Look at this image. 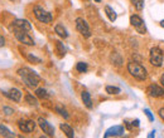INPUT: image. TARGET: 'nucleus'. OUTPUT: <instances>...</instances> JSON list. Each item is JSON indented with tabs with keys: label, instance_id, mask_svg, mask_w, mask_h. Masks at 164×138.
<instances>
[{
	"label": "nucleus",
	"instance_id": "1",
	"mask_svg": "<svg viewBox=\"0 0 164 138\" xmlns=\"http://www.w3.org/2000/svg\"><path fill=\"white\" fill-rule=\"evenodd\" d=\"M18 74L20 76V78L23 79V83H25V86L29 88H35L40 82V77L38 74L27 67L18 69Z\"/></svg>",
	"mask_w": 164,
	"mask_h": 138
},
{
	"label": "nucleus",
	"instance_id": "2",
	"mask_svg": "<svg viewBox=\"0 0 164 138\" xmlns=\"http://www.w3.org/2000/svg\"><path fill=\"white\" fill-rule=\"evenodd\" d=\"M128 72L130 73V76H133L135 79H138V81H145V79L148 78V72L146 69L143 67L140 63L138 62H129L128 63Z\"/></svg>",
	"mask_w": 164,
	"mask_h": 138
},
{
	"label": "nucleus",
	"instance_id": "3",
	"mask_svg": "<svg viewBox=\"0 0 164 138\" xmlns=\"http://www.w3.org/2000/svg\"><path fill=\"white\" fill-rule=\"evenodd\" d=\"M149 60H150V64L153 67H157V68H160L163 65V62H164V55H163V52L160 48L154 46L150 49V54H149Z\"/></svg>",
	"mask_w": 164,
	"mask_h": 138
},
{
	"label": "nucleus",
	"instance_id": "4",
	"mask_svg": "<svg viewBox=\"0 0 164 138\" xmlns=\"http://www.w3.org/2000/svg\"><path fill=\"white\" fill-rule=\"evenodd\" d=\"M33 12H34L35 18L38 19L40 23L49 24V23H52V20H53V17H52V14H51L49 12H47V10H44L43 8H40V7H34Z\"/></svg>",
	"mask_w": 164,
	"mask_h": 138
},
{
	"label": "nucleus",
	"instance_id": "5",
	"mask_svg": "<svg viewBox=\"0 0 164 138\" xmlns=\"http://www.w3.org/2000/svg\"><path fill=\"white\" fill-rule=\"evenodd\" d=\"M10 29H14V34H15V38H17L20 43H23L25 45H34V40L32 39V36L28 35V33L25 30L22 29H15V28H10Z\"/></svg>",
	"mask_w": 164,
	"mask_h": 138
},
{
	"label": "nucleus",
	"instance_id": "6",
	"mask_svg": "<svg viewBox=\"0 0 164 138\" xmlns=\"http://www.w3.org/2000/svg\"><path fill=\"white\" fill-rule=\"evenodd\" d=\"M76 29L78 30V33H80L82 36H85V38H90V36H91V29H90L87 22L83 18L76 19Z\"/></svg>",
	"mask_w": 164,
	"mask_h": 138
},
{
	"label": "nucleus",
	"instance_id": "7",
	"mask_svg": "<svg viewBox=\"0 0 164 138\" xmlns=\"http://www.w3.org/2000/svg\"><path fill=\"white\" fill-rule=\"evenodd\" d=\"M130 23L136 29V31L139 34H145L146 33V26H145L144 22H143V19L139 17V15H131Z\"/></svg>",
	"mask_w": 164,
	"mask_h": 138
},
{
	"label": "nucleus",
	"instance_id": "8",
	"mask_svg": "<svg viewBox=\"0 0 164 138\" xmlns=\"http://www.w3.org/2000/svg\"><path fill=\"white\" fill-rule=\"evenodd\" d=\"M146 93H148V95H150V97L160 98V97H164V88L158 86V84H150V86L146 88Z\"/></svg>",
	"mask_w": 164,
	"mask_h": 138
},
{
	"label": "nucleus",
	"instance_id": "9",
	"mask_svg": "<svg viewBox=\"0 0 164 138\" xmlns=\"http://www.w3.org/2000/svg\"><path fill=\"white\" fill-rule=\"evenodd\" d=\"M18 126H19V129L24 132V133H30L35 129V122L34 121H19L18 122Z\"/></svg>",
	"mask_w": 164,
	"mask_h": 138
},
{
	"label": "nucleus",
	"instance_id": "10",
	"mask_svg": "<svg viewBox=\"0 0 164 138\" xmlns=\"http://www.w3.org/2000/svg\"><path fill=\"white\" fill-rule=\"evenodd\" d=\"M38 124L42 128V131H43L47 136H49V137L54 136V128L48 123V122H47V119H44V118H42V117H40V118H38Z\"/></svg>",
	"mask_w": 164,
	"mask_h": 138
},
{
	"label": "nucleus",
	"instance_id": "11",
	"mask_svg": "<svg viewBox=\"0 0 164 138\" xmlns=\"http://www.w3.org/2000/svg\"><path fill=\"white\" fill-rule=\"evenodd\" d=\"M10 28H15V29H22L25 31H30L32 30V25L27 19H17L13 24L10 25Z\"/></svg>",
	"mask_w": 164,
	"mask_h": 138
},
{
	"label": "nucleus",
	"instance_id": "12",
	"mask_svg": "<svg viewBox=\"0 0 164 138\" xmlns=\"http://www.w3.org/2000/svg\"><path fill=\"white\" fill-rule=\"evenodd\" d=\"M125 132V128L123 126H115V127H111L106 131L105 133V138H110V137H120L123 136Z\"/></svg>",
	"mask_w": 164,
	"mask_h": 138
},
{
	"label": "nucleus",
	"instance_id": "13",
	"mask_svg": "<svg viewBox=\"0 0 164 138\" xmlns=\"http://www.w3.org/2000/svg\"><path fill=\"white\" fill-rule=\"evenodd\" d=\"M3 94L7 98H9L10 100H14V102H17V103L20 102V99H22V92L17 88H12L9 92H3Z\"/></svg>",
	"mask_w": 164,
	"mask_h": 138
},
{
	"label": "nucleus",
	"instance_id": "14",
	"mask_svg": "<svg viewBox=\"0 0 164 138\" xmlns=\"http://www.w3.org/2000/svg\"><path fill=\"white\" fill-rule=\"evenodd\" d=\"M60 128L63 131V133H65L68 138H73V137H75V131H73L72 127L68 126L67 123H61L60 124Z\"/></svg>",
	"mask_w": 164,
	"mask_h": 138
},
{
	"label": "nucleus",
	"instance_id": "15",
	"mask_svg": "<svg viewBox=\"0 0 164 138\" xmlns=\"http://www.w3.org/2000/svg\"><path fill=\"white\" fill-rule=\"evenodd\" d=\"M81 99H82V102L85 103V105L88 108V109H91L92 108V100H91V95H90L88 92H82L81 93Z\"/></svg>",
	"mask_w": 164,
	"mask_h": 138
},
{
	"label": "nucleus",
	"instance_id": "16",
	"mask_svg": "<svg viewBox=\"0 0 164 138\" xmlns=\"http://www.w3.org/2000/svg\"><path fill=\"white\" fill-rule=\"evenodd\" d=\"M54 31H56V33H57L58 35L61 36V38H63V39H65V38H67V36H68L67 30L65 29V26H63V25H61V24H57V25L54 26Z\"/></svg>",
	"mask_w": 164,
	"mask_h": 138
},
{
	"label": "nucleus",
	"instance_id": "17",
	"mask_svg": "<svg viewBox=\"0 0 164 138\" xmlns=\"http://www.w3.org/2000/svg\"><path fill=\"white\" fill-rule=\"evenodd\" d=\"M111 62H113V64H115V65H118V67H120L121 64H123V58H121V55L119 54V53H116V52H114L113 54H111Z\"/></svg>",
	"mask_w": 164,
	"mask_h": 138
},
{
	"label": "nucleus",
	"instance_id": "18",
	"mask_svg": "<svg viewBox=\"0 0 164 138\" xmlns=\"http://www.w3.org/2000/svg\"><path fill=\"white\" fill-rule=\"evenodd\" d=\"M105 13H106V15H107V18H109L110 22H115L116 18H118L116 13L113 10V8L109 7V5H106V7H105Z\"/></svg>",
	"mask_w": 164,
	"mask_h": 138
},
{
	"label": "nucleus",
	"instance_id": "19",
	"mask_svg": "<svg viewBox=\"0 0 164 138\" xmlns=\"http://www.w3.org/2000/svg\"><path fill=\"white\" fill-rule=\"evenodd\" d=\"M0 136L1 137H8V138H10V137H15V134L13 133L12 131H9L7 127L5 126H3V124H0Z\"/></svg>",
	"mask_w": 164,
	"mask_h": 138
},
{
	"label": "nucleus",
	"instance_id": "20",
	"mask_svg": "<svg viewBox=\"0 0 164 138\" xmlns=\"http://www.w3.org/2000/svg\"><path fill=\"white\" fill-rule=\"evenodd\" d=\"M35 95L38 98H40V99H47V98L49 97V94L47 93V91H46L44 88H38V89H37V91H35Z\"/></svg>",
	"mask_w": 164,
	"mask_h": 138
},
{
	"label": "nucleus",
	"instance_id": "21",
	"mask_svg": "<svg viewBox=\"0 0 164 138\" xmlns=\"http://www.w3.org/2000/svg\"><path fill=\"white\" fill-rule=\"evenodd\" d=\"M56 112L60 114V115H62L65 119H68V118H70V114L67 113V110L63 108V107H61V105H57V107H56Z\"/></svg>",
	"mask_w": 164,
	"mask_h": 138
},
{
	"label": "nucleus",
	"instance_id": "22",
	"mask_svg": "<svg viewBox=\"0 0 164 138\" xmlns=\"http://www.w3.org/2000/svg\"><path fill=\"white\" fill-rule=\"evenodd\" d=\"M25 102H27L29 105H38V100H37V98L33 97L32 94L25 95Z\"/></svg>",
	"mask_w": 164,
	"mask_h": 138
},
{
	"label": "nucleus",
	"instance_id": "23",
	"mask_svg": "<svg viewBox=\"0 0 164 138\" xmlns=\"http://www.w3.org/2000/svg\"><path fill=\"white\" fill-rule=\"evenodd\" d=\"M130 1L135 7L138 12H140V10H143V8H144V0H130Z\"/></svg>",
	"mask_w": 164,
	"mask_h": 138
},
{
	"label": "nucleus",
	"instance_id": "24",
	"mask_svg": "<svg viewBox=\"0 0 164 138\" xmlns=\"http://www.w3.org/2000/svg\"><path fill=\"white\" fill-rule=\"evenodd\" d=\"M105 89H106V93L109 94H119L121 92L119 87H113V86H107Z\"/></svg>",
	"mask_w": 164,
	"mask_h": 138
},
{
	"label": "nucleus",
	"instance_id": "25",
	"mask_svg": "<svg viewBox=\"0 0 164 138\" xmlns=\"http://www.w3.org/2000/svg\"><path fill=\"white\" fill-rule=\"evenodd\" d=\"M76 69L80 73H85V72H87V64L86 63H83V62H80V63H77Z\"/></svg>",
	"mask_w": 164,
	"mask_h": 138
},
{
	"label": "nucleus",
	"instance_id": "26",
	"mask_svg": "<svg viewBox=\"0 0 164 138\" xmlns=\"http://www.w3.org/2000/svg\"><path fill=\"white\" fill-rule=\"evenodd\" d=\"M56 45H57V49H58V53H60V55H65L66 53V49L65 46H63V43H61V41H56Z\"/></svg>",
	"mask_w": 164,
	"mask_h": 138
},
{
	"label": "nucleus",
	"instance_id": "27",
	"mask_svg": "<svg viewBox=\"0 0 164 138\" xmlns=\"http://www.w3.org/2000/svg\"><path fill=\"white\" fill-rule=\"evenodd\" d=\"M28 59H29L30 62H33V63H35V64H39V63H40V59H39V58H37V57H34L33 54H29V55H28Z\"/></svg>",
	"mask_w": 164,
	"mask_h": 138
},
{
	"label": "nucleus",
	"instance_id": "28",
	"mask_svg": "<svg viewBox=\"0 0 164 138\" xmlns=\"http://www.w3.org/2000/svg\"><path fill=\"white\" fill-rule=\"evenodd\" d=\"M144 113L146 114V117H148V119H149L150 122H151V121H154V117H153V115H151V113H150V110H149V109H144Z\"/></svg>",
	"mask_w": 164,
	"mask_h": 138
},
{
	"label": "nucleus",
	"instance_id": "29",
	"mask_svg": "<svg viewBox=\"0 0 164 138\" xmlns=\"http://www.w3.org/2000/svg\"><path fill=\"white\" fill-rule=\"evenodd\" d=\"M3 109H4V112H5V114H8V115H9V114H13V113H14V109H12V108H9V107H4Z\"/></svg>",
	"mask_w": 164,
	"mask_h": 138
},
{
	"label": "nucleus",
	"instance_id": "30",
	"mask_svg": "<svg viewBox=\"0 0 164 138\" xmlns=\"http://www.w3.org/2000/svg\"><path fill=\"white\" fill-rule=\"evenodd\" d=\"M4 45H5V39L3 38L1 35H0V48H1V46H4Z\"/></svg>",
	"mask_w": 164,
	"mask_h": 138
},
{
	"label": "nucleus",
	"instance_id": "31",
	"mask_svg": "<svg viewBox=\"0 0 164 138\" xmlns=\"http://www.w3.org/2000/svg\"><path fill=\"white\" fill-rule=\"evenodd\" d=\"M159 115H160V118H162V119H164V108L159 109Z\"/></svg>",
	"mask_w": 164,
	"mask_h": 138
},
{
	"label": "nucleus",
	"instance_id": "32",
	"mask_svg": "<svg viewBox=\"0 0 164 138\" xmlns=\"http://www.w3.org/2000/svg\"><path fill=\"white\" fill-rule=\"evenodd\" d=\"M133 126H135V127H139V119H135V121L133 122Z\"/></svg>",
	"mask_w": 164,
	"mask_h": 138
},
{
	"label": "nucleus",
	"instance_id": "33",
	"mask_svg": "<svg viewBox=\"0 0 164 138\" xmlns=\"http://www.w3.org/2000/svg\"><path fill=\"white\" fill-rule=\"evenodd\" d=\"M160 83H162V86L164 87V73L162 74V77H160Z\"/></svg>",
	"mask_w": 164,
	"mask_h": 138
},
{
	"label": "nucleus",
	"instance_id": "34",
	"mask_svg": "<svg viewBox=\"0 0 164 138\" xmlns=\"http://www.w3.org/2000/svg\"><path fill=\"white\" fill-rule=\"evenodd\" d=\"M95 1H96V3H100V1H101V0H95Z\"/></svg>",
	"mask_w": 164,
	"mask_h": 138
}]
</instances>
